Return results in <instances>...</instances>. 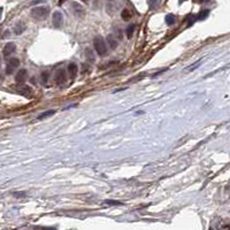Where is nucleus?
<instances>
[{
	"mask_svg": "<svg viewBox=\"0 0 230 230\" xmlns=\"http://www.w3.org/2000/svg\"><path fill=\"white\" fill-rule=\"evenodd\" d=\"M48 14H50L48 6H39V7H35L31 9V16L38 21H43L45 17H47Z\"/></svg>",
	"mask_w": 230,
	"mask_h": 230,
	"instance_id": "obj_1",
	"label": "nucleus"
},
{
	"mask_svg": "<svg viewBox=\"0 0 230 230\" xmlns=\"http://www.w3.org/2000/svg\"><path fill=\"white\" fill-rule=\"evenodd\" d=\"M93 47L96 50V52L99 54L100 57H104L106 55L107 53V45H106V42L101 37H96L93 39Z\"/></svg>",
	"mask_w": 230,
	"mask_h": 230,
	"instance_id": "obj_2",
	"label": "nucleus"
},
{
	"mask_svg": "<svg viewBox=\"0 0 230 230\" xmlns=\"http://www.w3.org/2000/svg\"><path fill=\"white\" fill-rule=\"evenodd\" d=\"M19 66H20V60H19L17 58H12V59H9V61L7 63V67H6V74H8V75L13 74L14 70H15Z\"/></svg>",
	"mask_w": 230,
	"mask_h": 230,
	"instance_id": "obj_3",
	"label": "nucleus"
},
{
	"mask_svg": "<svg viewBox=\"0 0 230 230\" xmlns=\"http://www.w3.org/2000/svg\"><path fill=\"white\" fill-rule=\"evenodd\" d=\"M52 21H53V26L55 28H61L63 24V16L61 14V12H54L52 16Z\"/></svg>",
	"mask_w": 230,
	"mask_h": 230,
	"instance_id": "obj_4",
	"label": "nucleus"
},
{
	"mask_svg": "<svg viewBox=\"0 0 230 230\" xmlns=\"http://www.w3.org/2000/svg\"><path fill=\"white\" fill-rule=\"evenodd\" d=\"M54 79H55V83L58 85H63L66 83V71H64V69H59L57 74H55Z\"/></svg>",
	"mask_w": 230,
	"mask_h": 230,
	"instance_id": "obj_5",
	"label": "nucleus"
},
{
	"mask_svg": "<svg viewBox=\"0 0 230 230\" xmlns=\"http://www.w3.org/2000/svg\"><path fill=\"white\" fill-rule=\"evenodd\" d=\"M106 11L110 15H113L115 12L117 11V5H116V2L114 0H108L106 2Z\"/></svg>",
	"mask_w": 230,
	"mask_h": 230,
	"instance_id": "obj_6",
	"label": "nucleus"
},
{
	"mask_svg": "<svg viewBox=\"0 0 230 230\" xmlns=\"http://www.w3.org/2000/svg\"><path fill=\"white\" fill-rule=\"evenodd\" d=\"M67 70H68V74H69V77L70 78H75L76 76H77V73H78V67H77V64L76 63H69L68 64V68H67Z\"/></svg>",
	"mask_w": 230,
	"mask_h": 230,
	"instance_id": "obj_7",
	"label": "nucleus"
},
{
	"mask_svg": "<svg viewBox=\"0 0 230 230\" xmlns=\"http://www.w3.org/2000/svg\"><path fill=\"white\" fill-rule=\"evenodd\" d=\"M26 77H28V71H26V69H21V70H19V73L16 74L15 81L17 83H23V82L26 81Z\"/></svg>",
	"mask_w": 230,
	"mask_h": 230,
	"instance_id": "obj_8",
	"label": "nucleus"
},
{
	"mask_svg": "<svg viewBox=\"0 0 230 230\" xmlns=\"http://www.w3.org/2000/svg\"><path fill=\"white\" fill-rule=\"evenodd\" d=\"M16 50V45L14 43H7L4 47V55L5 57H9L12 53H14Z\"/></svg>",
	"mask_w": 230,
	"mask_h": 230,
	"instance_id": "obj_9",
	"label": "nucleus"
},
{
	"mask_svg": "<svg viewBox=\"0 0 230 230\" xmlns=\"http://www.w3.org/2000/svg\"><path fill=\"white\" fill-rule=\"evenodd\" d=\"M71 8H73V13L75 15H77V16L84 15L83 7L79 5V4H77V2H73V4H71Z\"/></svg>",
	"mask_w": 230,
	"mask_h": 230,
	"instance_id": "obj_10",
	"label": "nucleus"
},
{
	"mask_svg": "<svg viewBox=\"0 0 230 230\" xmlns=\"http://www.w3.org/2000/svg\"><path fill=\"white\" fill-rule=\"evenodd\" d=\"M107 43H108V45H110V47L112 50H115L117 47V40L113 36H110V35L107 37Z\"/></svg>",
	"mask_w": 230,
	"mask_h": 230,
	"instance_id": "obj_11",
	"label": "nucleus"
},
{
	"mask_svg": "<svg viewBox=\"0 0 230 230\" xmlns=\"http://www.w3.org/2000/svg\"><path fill=\"white\" fill-rule=\"evenodd\" d=\"M24 30H26V26H24V23L19 22V24H16V26H15V33H16V35H21Z\"/></svg>",
	"mask_w": 230,
	"mask_h": 230,
	"instance_id": "obj_12",
	"label": "nucleus"
},
{
	"mask_svg": "<svg viewBox=\"0 0 230 230\" xmlns=\"http://www.w3.org/2000/svg\"><path fill=\"white\" fill-rule=\"evenodd\" d=\"M165 21H166V23H167L168 26H172V24L175 23V21H176V17H175V15H172V14H168V15H166Z\"/></svg>",
	"mask_w": 230,
	"mask_h": 230,
	"instance_id": "obj_13",
	"label": "nucleus"
},
{
	"mask_svg": "<svg viewBox=\"0 0 230 230\" xmlns=\"http://www.w3.org/2000/svg\"><path fill=\"white\" fill-rule=\"evenodd\" d=\"M19 91H20L21 93L24 94V96H28V94L31 93V88H30V86H28V85H24V86L19 88Z\"/></svg>",
	"mask_w": 230,
	"mask_h": 230,
	"instance_id": "obj_14",
	"label": "nucleus"
},
{
	"mask_svg": "<svg viewBox=\"0 0 230 230\" xmlns=\"http://www.w3.org/2000/svg\"><path fill=\"white\" fill-rule=\"evenodd\" d=\"M84 54H85V57L88 58L89 61H94V55H93V52H92L91 48H86L85 52H84Z\"/></svg>",
	"mask_w": 230,
	"mask_h": 230,
	"instance_id": "obj_15",
	"label": "nucleus"
},
{
	"mask_svg": "<svg viewBox=\"0 0 230 230\" xmlns=\"http://www.w3.org/2000/svg\"><path fill=\"white\" fill-rule=\"evenodd\" d=\"M55 113V110H47V112H44L43 114H40L39 116H38V120H43V119H45V117H48V116H52L53 114Z\"/></svg>",
	"mask_w": 230,
	"mask_h": 230,
	"instance_id": "obj_16",
	"label": "nucleus"
},
{
	"mask_svg": "<svg viewBox=\"0 0 230 230\" xmlns=\"http://www.w3.org/2000/svg\"><path fill=\"white\" fill-rule=\"evenodd\" d=\"M208 15H209V9H204V11H201L200 13H199V15L197 16V19H198V20H205Z\"/></svg>",
	"mask_w": 230,
	"mask_h": 230,
	"instance_id": "obj_17",
	"label": "nucleus"
},
{
	"mask_svg": "<svg viewBox=\"0 0 230 230\" xmlns=\"http://www.w3.org/2000/svg\"><path fill=\"white\" fill-rule=\"evenodd\" d=\"M135 28H136L135 24H130V26L127 28V36H128V38H131V37H132V33L135 31Z\"/></svg>",
	"mask_w": 230,
	"mask_h": 230,
	"instance_id": "obj_18",
	"label": "nucleus"
},
{
	"mask_svg": "<svg viewBox=\"0 0 230 230\" xmlns=\"http://www.w3.org/2000/svg\"><path fill=\"white\" fill-rule=\"evenodd\" d=\"M121 16H122V19H123V20L128 21V20H130L131 14H130V12L128 11V9H123L122 13H121Z\"/></svg>",
	"mask_w": 230,
	"mask_h": 230,
	"instance_id": "obj_19",
	"label": "nucleus"
},
{
	"mask_svg": "<svg viewBox=\"0 0 230 230\" xmlns=\"http://www.w3.org/2000/svg\"><path fill=\"white\" fill-rule=\"evenodd\" d=\"M47 81H48V74H47L46 71H43L42 73V82L44 84H46Z\"/></svg>",
	"mask_w": 230,
	"mask_h": 230,
	"instance_id": "obj_20",
	"label": "nucleus"
},
{
	"mask_svg": "<svg viewBox=\"0 0 230 230\" xmlns=\"http://www.w3.org/2000/svg\"><path fill=\"white\" fill-rule=\"evenodd\" d=\"M93 6H94V8H98V6H99V0H93Z\"/></svg>",
	"mask_w": 230,
	"mask_h": 230,
	"instance_id": "obj_21",
	"label": "nucleus"
},
{
	"mask_svg": "<svg viewBox=\"0 0 230 230\" xmlns=\"http://www.w3.org/2000/svg\"><path fill=\"white\" fill-rule=\"evenodd\" d=\"M43 1H44V0H33V1H32L31 4H32V5H36V4H39V2H43Z\"/></svg>",
	"mask_w": 230,
	"mask_h": 230,
	"instance_id": "obj_22",
	"label": "nucleus"
},
{
	"mask_svg": "<svg viewBox=\"0 0 230 230\" xmlns=\"http://www.w3.org/2000/svg\"><path fill=\"white\" fill-rule=\"evenodd\" d=\"M201 1H203V2H209L211 0H201Z\"/></svg>",
	"mask_w": 230,
	"mask_h": 230,
	"instance_id": "obj_23",
	"label": "nucleus"
},
{
	"mask_svg": "<svg viewBox=\"0 0 230 230\" xmlns=\"http://www.w3.org/2000/svg\"><path fill=\"white\" fill-rule=\"evenodd\" d=\"M83 1H84V2H88V1H89V0H83Z\"/></svg>",
	"mask_w": 230,
	"mask_h": 230,
	"instance_id": "obj_24",
	"label": "nucleus"
},
{
	"mask_svg": "<svg viewBox=\"0 0 230 230\" xmlns=\"http://www.w3.org/2000/svg\"><path fill=\"white\" fill-rule=\"evenodd\" d=\"M179 1H181V2H183V1H185V0H179Z\"/></svg>",
	"mask_w": 230,
	"mask_h": 230,
	"instance_id": "obj_25",
	"label": "nucleus"
}]
</instances>
